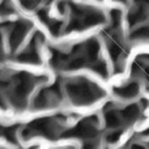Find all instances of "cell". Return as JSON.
I'll return each mask as SVG.
<instances>
[{
    "mask_svg": "<svg viewBox=\"0 0 149 149\" xmlns=\"http://www.w3.org/2000/svg\"><path fill=\"white\" fill-rule=\"evenodd\" d=\"M10 12H13V9H12V7H10V4H8L7 1H4L0 5V13H1V15H9Z\"/></svg>",
    "mask_w": 149,
    "mask_h": 149,
    "instance_id": "5",
    "label": "cell"
},
{
    "mask_svg": "<svg viewBox=\"0 0 149 149\" xmlns=\"http://www.w3.org/2000/svg\"><path fill=\"white\" fill-rule=\"evenodd\" d=\"M119 1H126V0H119Z\"/></svg>",
    "mask_w": 149,
    "mask_h": 149,
    "instance_id": "7",
    "label": "cell"
},
{
    "mask_svg": "<svg viewBox=\"0 0 149 149\" xmlns=\"http://www.w3.org/2000/svg\"><path fill=\"white\" fill-rule=\"evenodd\" d=\"M137 92H139V86H137V84H135V82H131V84H127V85H124V86L116 88L115 89L116 94L123 98L134 97V95L137 94Z\"/></svg>",
    "mask_w": 149,
    "mask_h": 149,
    "instance_id": "3",
    "label": "cell"
},
{
    "mask_svg": "<svg viewBox=\"0 0 149 149\" xmlns=\"http://www.w3.org/2000/svg\"><path fill=\"white\" fill-rule=\"evenodd\" d=\"M29 26L30 25H29L28 22L21 21V22L16 24V26L12 29V31H10V37H9V42H10V46H12L13 50L21 43V41L24 39L25 34L28 33Z\"/></svg>",
    "mask_w": 149,
    "mask_h": 149,
    "instance_id": "2",
    "label": "cell"
},
{
    "mask_svg": "<svg viewBox=\"0 0 149 149\" xmlns=\"http://www.w3.org/2000/svg\"><path fill=\"white\" fill-rule=\"evenodd\" d=\"M132 39L135 41H149V26H143L137 29L132 34Z\"/></svg>",
    "mask_w": 149,
    "mask_h": 149,
    "instance_id": "4",
    "label": "cell"
},
{
    "mask_svg": "<svg viewBox=\"0 0 149 149\" xmlns=\"http://www.w3.org/2000/svg\"><path fill=\"white\" fill-rule=\"evenodd\" d=\"M67 90L70 93V97L72 98L73 102L77 103V105L92 103L103 94L100 90V88H97L94 84H92V82L86 81L84 79L68 82Z\"/></svg>",
    "mask_w": 149,
    "mask_h": 149,
    "instance_id": "1",
    "label": "cell"
},
{
    "mask_svg": "<svg viewBox=\"0 0 149 149\" xmlns=\"http://www.w3.org/2000/svg\"><path fill=\"white\" fill-rule=\"evenodd\" d=\"M132 149H144V148H143V147H140V145H135V147L132 148Z\"/></svg>",
    "mask_w": 149,
    "mask_h": 149,
    "instance_id": "6",
    "label": "cell"
}]
</instances>
